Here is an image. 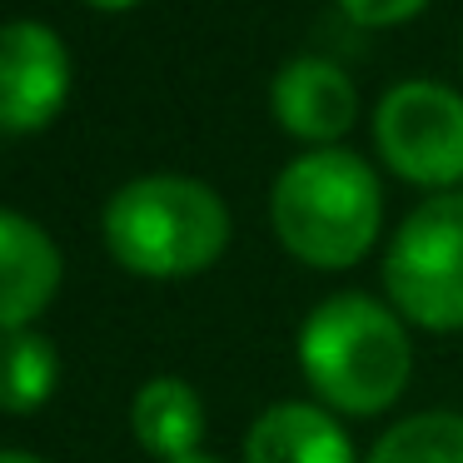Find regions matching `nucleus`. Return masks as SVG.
Returning a JSON list of instances; mask_svg holds the SVG:
<instances>
[{
	"instance_id": "nucleus-1",
	"label": "nucleus",
	"mask_w": 463,
	"mask_h": 463,
	"mask_svg": "<svg viewBox=\"0 0 463 463\" xmlns=\"http://www.w3.org/2000/svg\"><path fill=\"white\" fill-rule=\"evenodd\" d=\"M299 369L334 413H383L403 393L413 344L389 304L359 289L314 304L299 329Z\"/></svg>"
},
{
	"instance_id": "nucleus-2",
	"label": "nucleus",
	"mask_w": 463,
	"mask_h": 463,
	"mask_svg": "<svg viewBox=\"0 0 463 463\" xmlns=\"http://www.w3.org/2000/svg\"><path fill=\"white\" fill-rule=\"evenodd\" d=\"M105 250L145 279L200 274L230 244V204L194 175L155 170L120 184L100 214Z\"/></svg>"
},
{
	"instance_id": "nucleus-3",
	"label": "nucleus",
	"mask_w": 463,
	"mask_h": 463,
	"mask_svg": "<svg viewBox=\"0 0 463 463\" xmlns=\"http://www.w3.org/2000/svg\"><path fill=\"white\" fill-rule=\"evenodd\" d=\"M274 234L294 260L314 269H349L379 234L383 194L369 160L344 145L304 150L279 170L269 194Z\"/></svg>"
},
{
	"instance_id": "nucleus-4",
	"label": "nucleus",
	"mask_w": 463,
	"mask_h": 463,
	"mask_svg": "<svg viewBox=\"0 0 463 463\" xmlns=\"http://www.w3.org/2000/svg\"><path fill=\"white\" fill-rule=\"evenodd\" d=\"M383 289L423 329H463V194L423 200L383 254Z\"/></svg>"
},
{
	"instance_id": "nucleus-5",
	"label": "nucleus",
	"mask_w": 463,
	"mask_h": 463,
	"mask_svg": "<svg viewBox=\"0 0 463 463\" xmlns=\"http://www.w3.org/2000/svg\"><path fill=\"white\" fill-rule=\"evenodd\" d=\"M373 140L399 180L449 194L463 180V95L439 80H399L373 110Z\"/></svg>"
},
{
	"instance_id": "nucleus-6",
	"label": "nucleus",
	"mask_w": 463,
	"mask_h": 463,
	"mask_svg": "<svg viewBox=\"0 0 463 463\" xmlns=\"http://www.w3.org/2000/svg\"><path fill=\"white\" fill-rule=\"evenodd\" d=\"M71 51L45 21L0 25V130L35 135L65 110Z\"/></svg>"
},
{
	"instance_id": "nucleus-7",
	"label": "nucleus",
	"mask_w": 463,
	"mask_h": 463,
	"mask_svg": "<svg viewBox=\"0 0 463 463\" xmlns=\"http://www.w3.org/2000/svg\"><path fill=\"white\" fill-rule=\"evenodd\" d=\"M269 105H274V120L294 140L324 150V145H339V135H349L354 115H359V90H354V80L334 61L294 55L274 75Z\"/></svg>"
},
{
	"instance_id": "nucleus-8",
	"label": "nucleus",
	"mask_w": 463,
	"mask_h": 463,
	"mask_svg": "<svg viewBox=\"0 0 463 463\" xmlns=\"http://www.w3.org/2000/svg\"><path fill=\"white\" fill-rule=\"evenodd\" d=\"M65 260L55 240L21 210L0 204V329L35 324L61 294Z\"/></svg>"
},
{
	"instance_id": "nucleus-9",
	"label": "nucleus",
	"mask_w": 463,
	"mask_h": 463,
	"mask_svg": "<svg viewBox=\"0 0 463 463\" xmlns=\"http://www.w3.org/2000/svg\"><path fill=\"white\" fill-rule=\"evenodd\" d=\"M244 463H354V443L329 409L284 399L250 423Z\"/></svg>"
},
{
	"instance_id": "nucleus-10",
	"label": "nucleus",
	"mask_w": 463,
	"mask_h": 463,
	"mask_svg": "<svg viewBox=\"0 0 463 463\" xmlns=\"http://www.w3.org/2000/svg\"><path fill=\"white\" fill-rule=\"evenodd\" d=\"M130 429L140 439V449L155 453L160 463L190 458L204 443V399L175 373H155L135 389Z\"/></svg>"
},
{
	"instance_id": "nucleus-11",
	"label": "nucleus",
	"mask_w": 463,
	"mask_h": 463,
	"mask_svg": "<svg viewBox=\"0 0 463 463\" xmlns=\"http://www.w3.org/2000/svg\"><path fill=\"white\" fill-rule=\"evenodd\" d=\"M61 383V354L35 324L0 329V409L35 413Z\"/></svg>"
},
{
	"instance_id": "nucleus-12",
	"label": "nucleus",
	"mask_w": 463,
	"mask_h": 463,
	"mask_svg": "<svg viewBox=\"0 0 463 463\" xmlns=\"http://www.w3.org/2000/svg\"><path fill=\"white\" fill-rule=\"evenodd\" d=\"M369 463H463V413L429 409L399 419L373 443Z\"/></svg>"
},
{
	"instance_id": "nucleus-13",
	"label": "nucleus",
	"mask_w": 463,
	"mask_h": 463,
	"mask_svg": "<svg viewBox=\"0 0 463 463\" xmlns=\"http://www.w3.org/2000/svg\"><path fill=\"white\" fill-rule=\"evenodd\" d=\"M344 15H354L359 25H403L429 5V0H339Z\"/></svg>"
},
{
	"instance_id": "nucleus-14",
	"label": "nucleus",
	"mask_w": 463,
	"mask_h": 463,
	"mask_svg": "<svg viewBox=\"0 0 463 463\" xmlns=\"http://www.w3.org/2000/svg\"><path fill=\"white\" fill-rule=\"evenodd\" d=\"M0 463H45V458H35L25 449H0Z\"/></svg>"
},
{
	"instance_id": "nucleus-15",
	"label": "nucleus",
	"mask_w": 463,
	"mask_h": 463,
	"mask_svg": "<svg viewBox=\"0 0 463 463\" xmlns=\"http://www.w3.org/2000/svg\"><path fill=\"white\" fill-rule=\"evenodd\" d=\"M85 5H95V11H130L140 0H85Z\"/></svg>"
},
{
	"instance_id": "nucleus-16",
	"label": "nucleus",
	"mask_w": 463,
	"mask_h": 463,
	"mask_svg": "<svg viewBox=\"0 0 463 463\" xmlns=\"http://www.w3.org/2000/svg\"><path fill=\"white\" fill-rule=\"evenodd\" d=\"M175 463H220V458H210V453H190V458H175Z\"/></svg>"
}]
</instances>
